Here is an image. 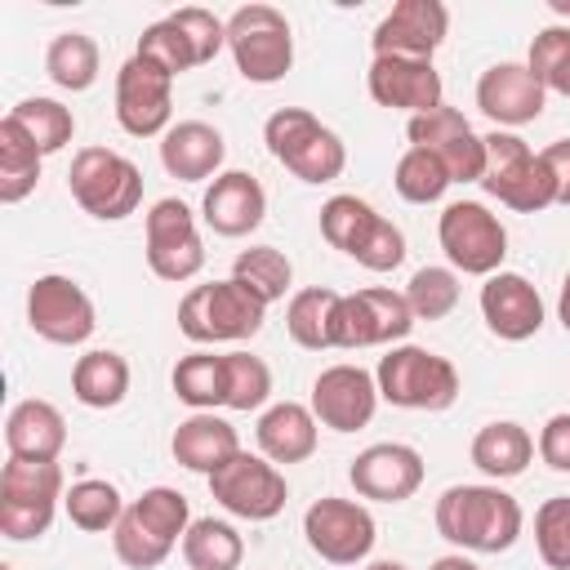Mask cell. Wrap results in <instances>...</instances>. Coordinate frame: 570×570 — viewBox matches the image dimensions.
<instances>
[{"mask_svg":"<svg viewBox=\"0 0 570 570\" xmlns=\"http://www.w3.org/2000/svg\"><path fill=\"white\" fill-rule=\"evenodd\" d=\"M379 383L370 370L352 365V361H338V365H325L312 383V414L321 428L330 432H356L374 419L379 410Z\"/></svg>","mask_w":570,"mask_h":570,"instance_id":"19","label":"cell"},{"mask_svg":"<svg viewBox=\"0 0 570 570\" xmlns=\"http://www.w3.org/2000/svg\"><path fill=\"white\" fill-rule=\"evenodd\" d=\"M405 303L414 321H445L459 307V272L454 267H419L405 285Z\"/></svg>","mask_w":570,"mask_h":570,"instance_id":"41","label":"cell"},{"mask_svg":"<svg viewBox=\"0 0 570 570\" xmlns=\"http://www.w3.org/2000/svg\"><path fill=\"white\" fill-rule=\"evenodd\" d=\"M227 410H263L272 396V370L254 352H227Z\"/></svg>","mask_w":570,"mask_h":570,"instance_id":"42","label":"cell"},{"mask_svg":"<svg viewBox=\"0 0 570 570\" xmlns=\"http://www.w3.org/2000/svg\"><path fill=\"white\" fill-rule=\"evenodd\" d=\"M4 445L13 459H36V463H58L67 445V419L53 401L27 396L9 410L4 419Z\"/></svg>","mask_w":570,"mask_h":570,"instance_id":"28","label":"cell"},{"mask_svg":"<svg viewBox=\"0 0 570 570\" xmlns=\"http://www.w3.org/2000/svg\"><path fill=\"white\" fill-rule=\"evenodd\" d=\"M174 396L191 410H218L227 405V361L214 356V352H187L178 365H174Z\"/></svg>","mask_w":570,"mask_h":570,"instance_id":"36","label":"cell"},{"mask_svg":"<svg viewBox=\"0 0 570 570\" xmlns=\"http://www.w3.org/2000/svg\"><path fill=\"white\" fill-rule=\"evenodd\" d=\"M303 534H307V548L321 561H330V566H356V561H365L374 552L379 525H374V517H370L365 503L325 494V499H316L303 512Z\"/></svg>","mask_w":570,"mask_h":570,"instance_id":"12","label":"cell"},{"mask_svg":"<svg viewBox=\"0 0 570 570\" xmlns=\"http://www.w3.org/2000/svg\"><path fill=\"white\" fill-rule=\"evenodd\" d=\"M223 156H227V142L214 125L205 120H178L169 125V134L160 138V165L169 178L178 183H205V178H218L223 174Z\"/></svg>","mask_w":570,"mask_h":570,"instance_id":"26","label":"cell"},{"mask_svg":"<svg viewBox=\"0 0 570 570\" xmlns=\"http://www.w3.org/2000/svg\"><path fill=\"white\" fill-rule=\"evenodd\" d=\"M543 102H548V89L534 80V71L525 62H494L476 80V107L499 129H517V125L539 120Z\"/></svg>","mask_w":570,"mask_h":570,"instance_id":"24","label":"cell"},{"mask_svg":"<svg viewBox=\"0 0 570 570\" xmlns=\"http://www.w3.org/2000/svg\"><path fill=\"white\" fill-rule=\"evenodd\" d=\"M445 31H450V9L441 0H396L370 45L374 53H392V58H432L441 45H445Z\"/></svg>","mask_w":570,"mask_h":570,"instance_id":"22","label":"cell"},{"mask_svg":"<svg viewBox=\"0 0 570 570\" xmlns=\"http://www.w3.org/2000/svg\"><path fill=\"white\" fill-rule=\"evenodd\" d=\"M436 240L454 272L463 276H494L508 258V227L481 200H450L436 223Z\"/></svg>","mask_w":570,"mask_h":570,"instance_id":"11","label":"cell"},{"mask_svg":"<svg viewBox=\"0 0 570 570\" xmlns=\"http://www.w3.org/2000/svg\"><path fill=\"white\" fill-rule=\"evenodd\" d=\"M138 58H147V62H156L160 71H169V76H183V71H191L196 67V53H191V45H187V36L178 31V22L174 18H160V22H151V27H142V36H138V49H134Z\"/></svg>","mask_w":570,"mask_h":570,"instance_id":"45","label":"cell"},{"mask_svg":"<svg viewBox=\"0 0 570 570\" xmlns=\"http://www.w3.org/2000/svg\"><path fill=\"white\" fill-rule=\"evenodd\" d=\"M62 512L76 530L85 534H102V530H116V521L125 517V499L111 481L102 476H85V481H71L67 494H62Z\"/></svg>","mask_w":570,"mask_h":570,"instance_id":"37","label":"cell"},{"mask_svg":"<svg viewBox=\"0 0 570 570\" xmlns=\"http://www.w3.org/2000/svg\"><path fill=\"white\" fill-rule=\"evenodd\" d=\"M209 494L240 521H272L285 499H289V485H285V472L263 459V454H249L240 450L232 463H223L214 476H209Z\"/></svg>","mask_w":570,"mask_h":570,"instance_id":"15","label":"cell"},{"mask_svg":"<svg viewBox=\"0 0 570 570\" xmlns=\"http://www.w3.org/2000/svg\"><path fill=\"white\" fill-rule=\"evenodd\" d=\"M321 236L356 258L365 272H392L405 263V236L392 218H383L370 200L361 196H330L321 205Z\"/></svg>","mask_w":570,"mask_h":570,"instance_id":"6","label":"cell"},{"mask_svg":"<svg viewBox=\"0 0 570 570\" xmlns=\"http://www.w3.org/2000/svg\"><path fill=\"white\" fill-rule=\"evenodd\" d=\"M534 548L548 570H570V494L543 499L534 512Z\"/></svg>","mask_w":570,"mask_h":570,"instance_id":"44","label":"cell"},{"mask_svg":"<svg viewBox=\"0 0 570 570\" xmlns=\"http://www.w3.org/2000/svg\"><path fill=\"white\" fill-rule=\"evenodd\" d=\"M174 116V76L147 58H125L116 71V120L134 138H165Z\"/></svg>","mask_w":570,"mask_h":570,"instance_id":"16","label":"cell"},{"mask_svg":"<svg viewBox=\"0 0 570 570\" xmlns=\"http://www.w3.org/2000/svg\"><path fill=\"white\" fill-rule=\"evenodd\" d=\"M347 481L361 499H374V503H405L410 494H419L423 485V454L405 441H379V445H365L352 468H347Z\"/></svg>","mask_w":570,"mask_h":570,"instance_id":"21","label":"cell"},{"mask_svg":"<svg viewBox=\"0 0 570 570\" xmlns=\"http://www.w3.org/2000/svg\"><path fill=\"white\" fill-rule=\"evenodd\" d=\"M432 521H436V534L445 543H454L459 552L490 557V552H508L521 539L525 512L503 485L481 481V485H450L436 499Z\"/></svg>","mask_w":570,"mask_h":570,"instance_id":"1","label":"cell"},{"mask_svg":"<svg viewBox=\"0 0 570 570\" xmlns=\"http://www.w3.org/2000/svg\"><path fill=\"white\" fill-rule=\"evenodd\" d=\"M405 134H410V147L436 151L454 183H481V174H485V138L468 125V116L459 107L441 102L436 111L410 116Z\"/></svg>","mask_w":570,"mask_h":570,"instance_id":"18","label":"cell"},{"mask_svg":"<svg viewBox=\"0 0 570 570\" xmlns=\"http://www.w3.org/2000/svg\"><path fill=\"white\" fill-rule=\"evenodd\" d=\"M338 307H343V294L325 289V285H307V289L289 294V303H285L289 338L298 347H307V352L338 347Z\"/></svg>","mask_w":570,"mask_h":570,"instance_id":"30","label":"cell"},{"mask_svg":"<svg viewBox=\"0 0 570 570\" xmlns=\"http://www.w3.org/2000/svg\"><path fill=\"white\" fill-rule=\"evenodd\" d=\"M472 463L490 476V481H512L530 468L534 459V436L512 423V419H499V423H485L476 436H472Z\"/></svg>","mask_w":570,"mask_h":570,"instance_id":"32","label":"cell"},{"mask_svg":"<svg viewBox=\"0 0 570 570\" xmlns=\"http://www.w3.org/2000/svg\"><path fill=\"white\" fill-rule=\"evenodd\" d=\"M232 281H240L249 294H258V298L272 307V303H281V298L289 294V285H294V263H289L276 245H249V249L236 254Z\"/></svg>","mask_w":570,"mask_h":570,"instance_id":"38","label":"cell"},{"mask_svg":"<svg viewBox=\"0 0 570 570\" xmlns=\"http://www.w3.org/2000/svg\"><path fill=\"white\" fill-rule=\"evenodd\" d=\"M147 267L169 285H183L205 267V240L196 232V214L178 196H165L147 209Z\"/></svg>","mask_w":570,"mask_h":570,"instance_id":"14","label":"cell"},{"mask_svg":"<svg viewBox=\"0 0 570 570\" xmlns=\"http://www.w3.org/2000/svg\"><path fill=\"white\" fill-rule=\"evenodd\" d=\"M174 459L187 468V472H200V476H214L223 463H232L240 454V436L236 428L214 414V410H191L178 428H174V441H169Z\"/></svg>","mask_w":570,"mask_h":570,"instance_id":"27","label":"cell"},{"mask_svg":"<svg viewBox=\"0 0 570 570\" xmlns=\"http://www.w3.org/2000/svg\"><path fill=\"white\" fill-rule=\"evenodd\" d=\"M200 214L205 223L218 232V236H249L263 218H267V191L254 174L245 169H223L209 187H205V200H200Z\"/></svg>","mask_w":570,"mask_h":570,"instance_id":"25","label":"cell"},{"mask_svg":"<svg viewBox=\"0 0 570 570\" xmlns=\"http://www.w3.org/2000/svg\"><path fill=\"white\" fill-rule=\"evenodd\" d=\"M557 321H561V330L570 334V272H566V281H561V298H557Z\"/></svg>","mask_w":570,"mask_h":570,"instance_id":"50","label":"cell"},{"mask_svg":"<svg viewBox=\"0 0 570 570\" xmlns=\"http://www.w3.org/2000/svg\"><path fill=\"white\" fill-rule=\"evenodd\" d=\"M539 156H543V165L552 169V183H557V205H570V138L548 142Z\"/></svg>","mask_w":570,"mask_h":570,"instance_id":"48","label":"cell"},{"mask_svg":"<svg viewBox=\"0 0 570 570\" xmlns=\"http://www.w3.org/2000/svg\"><path fill=\"white\" fill-rule=\"evenodd\" d=\"M534 450L552 472H570V414H552L539 428V445Z\"/></svg>","mask_w":570,"mask_h":570,"instance_id":"47","label":"cell"},{"mask_svg":"<svg viewBox=\"0 0 570 570\" xmlns=\"http://www.w3.org/2000/svg\"><path fill=\"white\" fill-rule=\"evenodd\" d=\"M450 183H454L450 169H445L441 156L428 151V147H410V151L396 160V169H392V187H396V196L410 200V205H432V200H441Z\"/></svg>","mask_w":570,"mask_h":570,"instance_id":"39","label":"cell"},{"mask_svg":"<svg viewBox=\"0 0 570 570\" xmlns=\"http://www.w3.org/2000/svg\"><path fill=\"white\" fill-rule=\"evenodd\" d=\"M481 187L517 209V214H539L548 205H557V183H552V169L543 165L539 151H530V142L512 129H494L485 134V174H481Z\"/></svg>","mask_w":570,"mask_h":570,"instance_id":"7","label":"cell"},{"mask_svg":"<svg viewBox=\"0 0 570 570\" xmlns=\"http://www.w3.org/2000/svg\"><path fill=\"white\" fill-rule=\"evenodd\" d=\"M169 18H174V22H178V31L187 36V45H191V53H196V67L214 62V58H218V49L227 45V22H223V18H214V13H209V9H200V4H183V9H174Z\"/></svg>","mask_w":570,"mask_h":570,"instance_id":"46","label":"cell"},{"mask_svg":"<svg viewBox=\"0 0 570 570\" xmlns=\"http://www.w3.org/2000/svg\"><path fill=\"white\" fill-rule=\"evenodd\" d=\"M525 67L534 71V80L561 98H570V27H543L530 40V58Z\"/></svg>","mask_w":570,"mask_h":570,"instance_id":"43","label":"cell"},{"mask_svg":"<svg viewBox=\"0 0 570 570\" xmlns=\"http://www.w3.org/2000/svg\"><path fill=\"white\" fill-rule=\"evenodd\" d=\"M428 570H481V566H476L468 552H445V557H436Z\"/></svg>","mask_w":570,"mask_h":570,"instance_id":"49","label":"cell"},{"mask_svg":"<svg viewBox=\"0 0 570 570\" xmlns=\"http://www.w3.org/2000/svg\"><path fill=\"white\" fill-rule=\"evenodd\" d=\"M71 396L85 410H116L129 396V361L111 347H94L71 365Z\"/></svg>","mask_w":570,"mask_h":570,"instance_id":"31","label":"cell"},{"mask_svg":"<svg viewBox=\"0 0 570 570\" xmlns=\"http://www.w3.org/2000/svg\"><path fill=\"white\" fill-rule=\"evenodd\" d=\"M481 321L503 343H525L543 330V298L521 272H494L481 285Z\"/></svg>","mask_w":570,"mask_h":570,"instance_id":"23","label":"cell"},{"mask_svg":"<svg viewBox=\"0 0 570 570\" xmlns=\"http://www.w3.org/2000/svg\"><path fill=\"white\" fill-rule=\"evenodd\" d=\"M267 303L258 294H249L240 281H209V285H191L178 303V330L183 338L209 347V343H245L263 330Z\"/></svg>","mask_w":570,"mask_h":570,"instance_id":"3","label":"cell"},{"mask_svg":"<svg viewBox=\"0 0 570 570\" xmlns=\"http://www.w3.org/2000/svg\"><path fill=\"white\" fill-rule=\"evenodd\" d=\"M379 396L396 410H450L459 401V370L450 356L414 347V343H396L387 347V356H379L374 370Z\"/></svg>","mask_w":570,"mask_h":570,"instance_id":"4","label":"cell"},{"mask_svg":"<svg viewBox=\"0 0 570 570\" xmlns=\"http://www.w3.org/2000/svg\"><path fill=\"white\" fill-rule=\"evenodd\" d=\"M414 330V312L405 303V294L370 285L356 294H343L338 307V347L356 352V347H392Z\"/></svg>","mask_w":570,"mask_h":570,"instance_id":"17","label":"cell"},{"mask_svg":"<svg viewBox=\"0 0 570 570\" xmlns=\"http://www.w3.org/2000/svg\"><path fill=\"white\" fill-rule=\"evenodd\" d=\"M316 414L303 401H276L258 414V454L272 463H303L316 454Z\"/></svg>","mask_w":570,"mask_h":570,"instance_id":"29","label":"cell"},{"mask_svg":"<svg viewBox=\"0 0 570 570\" xmlns=\"http://www.w3.org/2000/svg\"><path fill=\"white\" fill-rule=\"evenodd\" d=\"M263 142L303 183H334L347 165L343 138L330 125H321L307 107H276L263 125Z\"/></svg>","mask_w":570,"mask_h":570,"instance_id":"5","label":"cell"},{"mask_svg":"<svg viewBox=\"0 0 570 570\" xmlns=\"http://www.w3.org/2000/svg\"><path fill=\"white\" fill-rule=\"evenodd\" d=\"M227 49L249 85H276L294 67V31L276 4H240L227 18Z\"/></svg>","mask_w":570,"mask_h":570,"instance_id":"10","label":"cell"},{"mask_svg":"<svg viewBox=\"0 0 570 570\" xmlns=\"http://www.w3.org/2000/svg\"><path fill=\"white\" fill-rule=\"evenodd\" d=\"M62 468L58 463H36V459H13L0 468V534L13 543H31L49 534L53 512L62 503Z\"/></svg>","mask_w":570,"mask_h":570,"instance_id":"8","label":"cell"},{"mask_svg":"<svg viewBox=\"0 0 570 570\" xmlns=\"http://www.w3.org/2000/svg\"><path fill=\"white\" fill-rule=\"evenodd\" d=\"M187 525H191L187 494H178L169 485H151L134 503H125V517L111 530V548H116L120 566L156 570L174 552V543L187 534Z\"/></svg>","mask_w":570,"mask_h":570,"instance_id":"2","label":"cell"},{"mask_svg":"<svg viewBox=\"0 0 570 570\" xmlns=\"http://www.w3.org/2000/svg\"><path fill=\"white\" fill-rule=\"evenodd\" d=\"M183 561L191 570H236L245 561V539L236 534L232 521L200 517L183 534Z\"/></svg>","mask_w":570,"mask_h":570,"instance_id":"35","label":"cell"},{"mask_svg":"<svg viewBox=\"0 0 570 570\" xmlns=\"http://www.w3.org/2000/svg\"><path fill=\"white\" fill-rule=\"evenodd\" d=\"M67 187L71 200L98 223H120L142 205V169L111 147H80L71 156Z\"/></svg>","mask_w":570,"mask_h":570,"instance_id":"9","label":"cell"},{"mask_svg":"<svg viewBox=\"0 0 570 570\" xmlns=\"http://www.w3.org/2000/svg\"><path fill=\"white\" fill-rule=\"evenodd\" d=\"M98 67H102V53H98L94 36H85V31H58L45 49V76L67 94L94 89Z\"/></svg>","mask_w":570,"mask_h":570,"instance_id":"34","label":"cell"},{"mask_svg":"<svg viewBox=\"0 0 570 570\" xmlns=\"http://www.w3.org/2000/svg\"><path fill=\"white\" fill-rule=\"evenodd\" d=\"M40 165H45V151L36 147V138L13 116H4L0 120V200L4 205L27 200L40 183Z\"/></svg>","mask_w":570,"mask_h":570,"instance_id":"33","label":"cell"},{"mask_svg":"<svg viewBox=\"0 0 570 570\" xmlns=\"http://www.w3.org/2000/svg\"><path fill=\"white\" fill-rule=\"evenodd\" d=\"M365 89H370V98L379 107L410 111V116L436 111L445 102V85H441V71L432 67V58L374 53L370 58V71H365Z\"/></svg>","mask_w":570,"mask_h":570,"instance_id":"20","label":"cell"},{"mask_svg":"<svg viewBox=\"0 0 570 570\" xmlns=\"http://www.w3.org/2000/svg\"><path fill=\"white\" fill-rule=\"evenodd\" d=\"M365 570H410V566L405 561H370Z\"/></svg>","mask_w":570,"mask_h":570,"instance_id":"51","label":"cell"},{"mask_svg":"<svg viewBox=\"0 0 570 570\" xmlns=\"http://www.w3.org/2000/svg\"><path fill=\"white\" fill-rule=\"evenodd\" d=\"M27 325L53 347H76L98 330L94 298L71 281V276H36L27 289Z\"/></svg>","mask_w":570,"mask_h":570,"instance_id":"13","label":"cell"},{"mask_svg":"<svg viewBox=\"0 0 570 570\" xmlns=\"http://www.w3.org/2000/svg\"><path fill=\"white\" fill-rule=\"evenodd\" d=\"M9 116L36 138V147H40L45 156L62 151V147L76 138V116H71V107H62L58 98H22L18 107H9Z\"/></svg>","mask_w":570,"mask_h":570,"instance_id":"40","label":"cell"}]
</instances>
